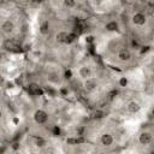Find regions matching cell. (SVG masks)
Here are the masks:
<instances>
[{"instance_id":"6da1fadb","label":"cell","mask_w":154,"mask_h":154,"mask_svg":"<svg viewBox=\"0 0 154 154\" xmlns=\"http://www.w3.org/2000/svg\"><path fill=\"white\" fill-rule=\"evenodd\" d=\"M32 118H34V122H35L36 124H38V125H45V124H47V122H48V119H49V114H48L45 109L38 108V109H36V111L34 112Z\"/></svg>"},{"instance_id":"7a4b0ae2","label":"cell","mask_w":154,"mask_h":154,"mask_svg":"<svg viewBox=\"0 0 154 154\" xmlns=\"http://www.w3.org/2000/svg\"><path fill=\"white\" fill-rule=\"evenodd\" d=\"M131 22L136 26H143L147 23V14L144 12H142V11L134 12L132 16H131Z\"/></svg>"},{"instance_id":"3957f363","label":"cell","mask_w":154,"mask_h":154,"mask_svg":"<svg viewBox=\"0 0 154 154\" xmlns=\"http://www.w3.org/2000/svg\"><path fill=\"white\" fill-rule=\"evenodd\" d=\"M153 141H154L153 134L149 132V131H142V132L138 135V143H140L141 146H149Z\"/></svg>"},{"instance_id":"277c9868","label":"cell","mask_w":154,"mask_h":154,"mask_svg":"<svg viewBox=\"0 0 154 154\" xmlns=\"http://www.w3.org/2000/svg\"><path fill=\"white\" fill-rule=\"evenodd\" d=\"M0 29H1V32L5 34V35H10L14 31V23L11 20V19H5L1 25H0Z\"/></svg>"},{"instance_id":"5b68a950","label":"cell","mask_w":154,"mask_h":154,"mask_svg":"<svg viewBox=\"0 0 154 154\" xmlns=\"http://www.w3.org/2000/svg\"><path fill=\"white\" fill-rule=\"evenodd\" d=\"M131 58H132V54H131L130 49H128V48H122L117 53V59L122 63H128L131 60Z\"/></svg>"},{"instance_id":"8992f818","label":"cell","mask_w":154,"mask_h":154,"mask_svg":"<svg viewBox=\"0 0 154 154\" xmlns=\"http://www.w3.org/2000/svg\"><path fill=\"white\" fill-rule=\"evenodd\" d=\"M100 143L103 147H111L114 143V136L111 132H103L100 136Z\"/></svg>"},{"instance_id":"52a82bcc","label":"cell","mask_w":154,"mask_h":154,"mask_svg":"<svg viewBox=\"0 0 154 154\" xmlns=\"http://www.w3.org/2000/svg\"><path fill=\"white\" fill-rule=\"evenodd\" d=\"M26 90H28V93H29L30 95H32V96H37V95H41V94H42L41 87H40L37 83H34V82L28 84Z\"/></svg>"},{"instance_id":"ba28073f","label":"cell","mask_w":154,"mask_h":154,"mask_svg":"<svg viewBox=\"0 0 154 154\" xmlns=\"http://www.w3.org/2000/svg\"><path fill=\"white\" fill-rule=\"evenodd\" d=\"M126 111L129 113H131V114H136V113H138L141 111V105L137 101L132 100V101L126 103Z\"/></svg>"},{"instance_id":"9c48e42d","label":"cell","mask_w":154,"mask_h":154,"mask_svg":"<svg viewBox=\"0 0 154 154\" xmlns=\"http://www.w3.org/2000/svg\"><path fill=\"white\" fill-rule=\"evenodd\" d=\"M96 88H97V82L94 78H88L84 81V89L88 93H93L94 90H96Z\"/></svg>"},{"instance_id":"30bf717a","label":"cell","mask_w":154,"mask_h":154,"mask_svg":"<svg viewBox=\"0 0 154 154\" xmlns=\"http://www.w3.org/2000/svg\"><path fill=\"white\" fill-rule=\"evenodd\" d=\"M78 73H79V76H81L82 78H84V81H85V79H88V78H91L93 71H91V69H90L89 66H82V67H79Z\"/></svg>"},{"instance_id":"8fae6325","label":"cell","mask_w":154,"mask_h":154,"mask_svg":"<svg viewBox=\"0 0 154 154\" xmlns=\"http://www.w3.org/2000/svg\"><path fill=\"white\" fill-rule=\"evenodd\" d=\"M67 37H69V32L66 31H59L55 35V40L59 43H67Z\"/></svg>"},{"instance_id":"7c38bea8","label":"cell","mask_w":154,"mask_h":154,"mask_svg":"<svg viewBox=\"0 0 154 154\" xmlns=\"http://www.w3.org/2000/svg\"><path fill=\"white\" fill-rule=\"evenodd\" d=\"M105 29L107 31H117L119 29V24L117 20H109L105 24Z\"/></svg>"},{"instance_id":"4fadbf2b","label":"cell","mask_w":154,"mask_h":154,"mask_svg":"<svg viewBox=\"0 0 154 154\" xmlns=\"http://www.w3.org/2000/svg\"><path fill=\"white\" fill-rule=\"evenodd\" d=\"M48 30H49V23H48V20H45V22L40 25V32H41V34H47Z\"/></svg>"},{"instance_id":"5bb4252c","label":"cell","mask_w":154,"mask_h":154,"mask_svg":"<svg viewBox=\"0 0 154 154\" xmlns=\"http://www.w3.org/2000/svg\"><path fill=\"white\" fill-rule=\"evenodd\" d=\"M128 84H129V79H128V77L123 76V77H120V78L118 79V85H119L120 88H125V87H128Z\"/></svg>"},{"instance_id":"9a60e30c","label":"cell","mask_w":154,"mask_h":154,"mask_svg":"<svg viewBox=\"0 0 154 154\" xmlns=\"http://www.w3.org/2000/svg\"><path fill=\"white\" fill-rule=\"evenodd\" d=\"M35 140H36V146H37V147H45V146L47 144L46 140H43L42 137H36Z\"/></svg>"},{"instance_id":"2e32d148","label":"cell","mask_w":154,"mask_h":154,"mask_svg":"<svg viewBox=\"0 0 154 154\" xmlns=\"http://www.w3.org/2000/svg\"><path fill=\"white\" fill-rule=\"evenodd\" d=\"M64 6L65 7H67V8H70V7H75L76 6V1H73V0H64Z\"/></svg>"},{"instance_id":"e0dca14e","label":"cell","mask_w":154,"mask_h":154,"mask_svg":"<svg viewBox=\"0 0 154 154\" xmlns=\"http://www.w3.org/2000/svg\"><path fill=\"white\" fill-rule=\"evenodd\" d=\"M59 132H60V130H59V128H57V126H54V134H55V135H59Z\"/></svg>"},{"instance_id":"ac0fdd59","label":"cell","mask_w":154,"mask_h":154,"mask_svg":"<svg viewBox=\"0 0 154 154\" xmlns=\"http://www.w3.org/2000/svg\"><path fill=\"white\" fill-rule=\"evenodd\" d=\"M150 116H152V118H153V119H154V108H153V109H152V113H150Z\"/></svg>"},{"instance_id":"d6986e66","label":"cell","mask_w":154,"mask_h":154,"mask_svg":"<svg viewBox=\"0 0 154 154\" xmlns=\"http://www.w3.org/2000/svg\"><path fill=\"white\" fill-rule=\"evenodd\" d=\"M152 73H153V76H154V65H153V67H152Z\"/></svg>"},{"instance_id":"ffe728a7","label":"cell","mask_w":154,"mask_h":154,"mask_svg":"<svg viewBox=\"0 0 154 154\" xmlns=\"http://www.w3.org/2000/svg\"><path fill=\"white\" fill-rule=\"evenodd\" d=\"M30 154H37V153H34V152H32V153H30Z\"/></svg>"}]
</instances>
